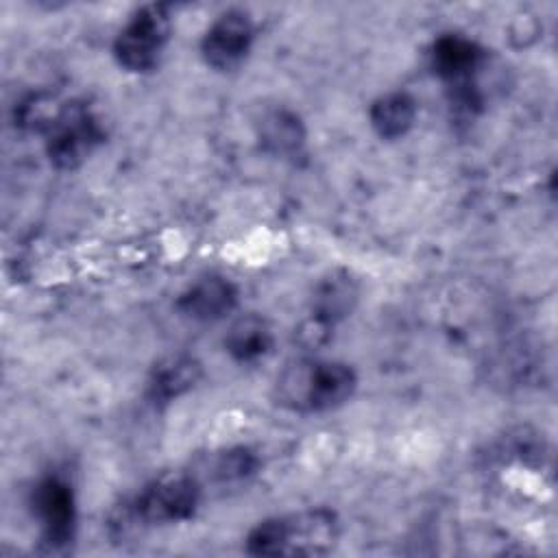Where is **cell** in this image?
Here are the masks:
<instances>
[{
    "label": "cell",
    "instance_id": "1",
    "mask_svg": "<svg viewBox=\"0 0 558 558\" xmlns=\"http://www.w3.org/2000/svg\"><path fill=\"white\" fill-rule=\"evenodd\" d=\"M201 482L194 473H166L146 484L133 499L111 512V534L122 538L153 525L181 523L194 517Z\"/></svg>",
    "mask_w": 558,
    "mask_h": 558
},
{
    "label": "cell",
    "instance_id": "2",
    "mask_svg": "<svg viewBox=\"0 0 558 558\" xmlns=\"http://www.w3.org/2000/svg\"><path fill=\"white\" fill-rule=\"evenodd\" d=\"M357 388L355 371L336 360H296L277 377V403L301 414L327 412L347 403Z\"/></svg>",
    "mask_w": 558,
    "mask_h": 558
},
{
    "label": "cell",
    "instance_id": "3",
    "mask_svg": "<svg viewBox=\"0 0 558 558\" xmlns=\"http://www.w3.org/2000/svg\"><path fill=\"white\" fill-rule=\"evenodd\" d=\"M170 7L161 2L140 7L120 28L113 41V57L126 72H150L157 68L170 39Z\"/></svg>",
    "mask_w": 558,
    "mask_h": 558
},
{
    "label": "cell",
    "instance_id": "4",
    "mask_svg": "<svg viewBox=\"0 0 558 558\" xmlns=\"http://www.w3.org/2000/svg\"><path fill=\"white\" fill-rule=\"evenodd\" d=\"M105 142V129L96 113L81 100L57 109L46 129V153L54 168L74 170Z\"/></svg>",
    "mask_w": 558,
    "mask_h": 558
},
{
    "label": "cell",
    "instance_id": "5",
    "mask_svg": "<svg viewBox=\"0 0 558 558\" xmlns=\"http://www.w3.org/2000/svg\"><path fill=\"white\" fill-rule=\"evenodd\" d=\"M33 514L41 530V541L50 551L65 549L74 541L76 501L74 490L61 475L41 477L31 493Z\"/></svg>",
    "mask_w": 558,
    "mask_h": 558
},
{
    "label": "cell",
    "instance_id": "6",
    "mask_svg": "<svg viewBox=\"0 0 558 558\" xmlns=\"http://www.w3.org/2000/svg\"><path fill=\"white\" fill-rule=\"evenodd\" d=\"M253 39L255 26L251 15L242 9H229L205 31L201 39L203 61L218 72H231L246 59Z\"/></svg>",
    "mask_w": 558,
    "mask_h": 558
},
{
    "label": "cell",
    "instance_id": "7",
    "mask_svg": "<svg viewBox=\"0 0 558 558\" xmlns=\"http://www.w3.org/2000/svg\"><path fill=\"white\" fill-rule=\"evenodd\" d=\"M338 534H340L338 519L327 508H316V510H307L301 514L283 517V551H281V556L327 554L338 543Z\"/></svg>",
    "mask_w": 558,
    "mask_h": 558
},
{
    "label": "cell",
    "instance_id": "8",
    "mask_svg": "<svg viewBox=\"0 0 558 558\" xmlns=\"http://www.w3.org/2000/svg\"><path fill=\"white\" fill-rule=\"evenodd\" d=\"M238 305V288L231 279L220 275H207L187 286L174 307L185 318L198 323H216L229 316Z\"/></svg>",
    "mask_w": 558,
    "mask_h": 558
},
{
    "label": "cell",
    "instance_id": "9",
    "mask_svg": "<svg viewBox=\"0 0 558 558\" xmlns=\"http://www.w3.org/2000/svg\"><path fill=\"white\" fill-rule=\"evenodd\" d=\"M432 68L449 85L475 83V74L486 61V50L464 35H442L432 46Z\"/></svg>",
    "mask_w": 558,
    "mask_h": 558
},
{
    "label": "cell",
    "instance_id": "10",
    "mask_svg": "<svg viewBox=\"0 0 558 558\" xmlns=\"http://www.w3.org/2000/svg\"><path fill=\"white\" fill-rule=\"evenodd\" d=\"M203 377V366L196 357L177 353L166 355L148 373L146 399L155 405H166L190 392Z\"/></svg>",
    "mask_w": 558,
    "mask_h": 558
},
{
    "label": "cell",
    "instance_id": "11",
    "mask_svg": "<svg viewBox=\"0 0 558 558\" xmlns=\"http://www.w3.org/2000/svg\"><path fill=\"white\" fill-rule=\"evenodd\" d=\"M225 349L235 362L255 364L268 357L275 349L272 327L257 314H244L231 323L225 336Z\"/></svg>",
    "mask_w": 558,
    "mask_h": 558
},
{
    "label": "cell",
    "instance_id": "12",
    "mask_svg": "<svg viewBox=\"0 0 558 558\" xmlns=\"http://www.w3.org/2000/svg\"><path fill=\"white\" fill-rule=\"evenodd\" d=\"M357 301V286L347 272H331L323 279L312 296L310 318L333 329L338 320H342Z\"/></svg>",
    "mask_w": 558,
    "mask_h": 558
},
{
    "label": "cell",
    "instance_id": "13",
    "mask_svg": "<svg viewBox=\"0 0 558 558\" xmlns=\"http://www.w3.org/2000/svg\"><path fill=\"white\" fill-rule=\"evenodd\" d=\"M416 111V100L408 92H388L371 105L368 120L381 140H399L414 126Z\"/></svg>",
    "mask_w": 558,
    "mask_h": 558
},
{
    "label": "cell",
    "instance_id": "14",
    "mask_svg": "<svg viewBox=\"0 0 558 558\" xmlns=\"http://www.w3.org/2000/svg\"><path fill=\"white\" fill-rule=\"evenodd\" d=\"M264 150L277 157H296L305 144L303 122L288 109H272L259 122Z\"/></svg>",
    "mask_w": 558,
    "mask_h": 558
},
{
    "label": "cell",
    "instance_id": "15",
    "mask_svg": "<svg viewBox=\"0 0 558 558\" xmlns=\"http://www.w3.org/2000/svg\"><path fill=\"white\" fill-rule=\"evenodd\" d=\"M259 458L248 447H231L209 458L205 464L207 477L218 484H238L257 473Z\"/></svg>",
    "mask_w": 558,
    "mask_h": 558
}]
</instances>
